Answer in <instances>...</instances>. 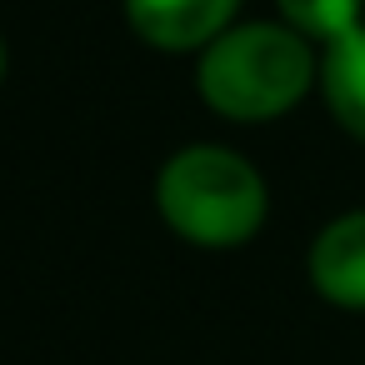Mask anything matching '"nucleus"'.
<instances>
[{
    "label": "nucleus",
    "instance_id": "f257e3e1",
    "mask_svg": "<svg viewBox=\"0 0 365 365\" xmlns=\"http://www.w3.org/2000/svg\"><path fill=\"white\" fill-rule=\"evenodd\" d=\"M310 76L315 61L305 36L280 26H240L205 51L200 96L225 120H270L310 91Z\"/></svg>",
    "mask_w": 365,
    "mask_h": 365
},
{
    "label": "nucleus",
    "instance_id": "f03ea898",
    "mask_svg": "<svg viewBox=\"0 0 365 365\" xmlns=\"http://www.w3.org/2000/svg\"><path fill=\"white\" fill-rule=\"evenodd\" d=\"M160 215L195 245H240L265 220V180L220 145H190L160 170Z\"/></svg>",
    "mask_w": 365,
    "mask_h": 365
},
{
    "label": "nucleus",
    "instance_id": "7ed1b4c3",
    "mask_svg": "<svg viewBox=\"0 0 365 365\" xmlns=\"http://www.w3.org/2000/svg\"><path fill=\"white\" fill-rule=\"evenodd\" d=\"M240 0H125L130 26L160 46V51H190V46H215L230 26Z\"/></svg>",
    "mask_w": 365,
    "mask_h": 365
},
{
    "label": "nucleus",
    "instance_id": "20e7f679",
    "mask_svg": "<svg viewBox=\"0 0 365 365\" xmlns=\"http://www.w3.org/2000/svg\"><path fill=\"white\" fill-rule=\"evenodd\" d=\"M310 280L330 305L365 310V210H350L315 235Z\"/></svg>",
    "mask_w": 365,
    "mask_h": 365
},
{
    "label": "nucleus",
    "instance_id": "39448f33",
    "mask_svg": "<svg viewBox=\"0 0 365 365\" xmlns=\"http://www.w3.org/2000/svg\"><path fill=\"white\" fill-rule=\"evenodd\" d=\"M320 86H325V101H330L335 120H340L350 135L365 140V21L325 51Z\"/></svg>",
    "mask_w": 365,
    "mask_h": 365
},
{
    "label": "nucleus",
    "instance_id": "423d86ee",
    "mask_svg": "<svg viewBox=\"0 0 365 365\" xmlns=\"http://www.w3.org/2000/svg\"><path fill=\"white\" fill-rule=\"evenodd\" d=\"M280 16L295 26V36L340 41L360 26V0H280Z\"/></svg>",
    "mask_w": 365,
    "mask_h": 365
},
{
    "label": "nucleus",
    "instance_id": "0eeeda50",
    "mask_svg": "<svg viewBox=\"0 0 365 365\" xmlns=\"http://www.w3.org/2000/svg\"><path fill=\"white\" fill-rule=\"evenodd\" d=\"M0 71H6V46H0Z\"/></svg>",
    "mask_w": 365,
    "mask_h": 365
}]
</instances>
